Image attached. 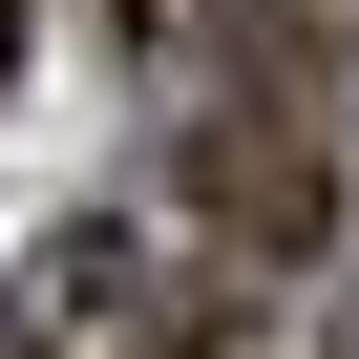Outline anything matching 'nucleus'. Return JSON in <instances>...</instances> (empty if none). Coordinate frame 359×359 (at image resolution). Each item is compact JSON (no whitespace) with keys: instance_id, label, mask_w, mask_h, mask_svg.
Listing matches in <instances>:
<instances>
[{"instance_id":"4","label":"nucleus","mask_w":359,"mask_h":359,"mask_svg":"<svg viewBox=\"0 0 359 359\" xmlns=\"http://www.w3.org/2000/svg\"><path fill=\"white\" fill-rule=\"evenodd\" d=\"M0 85H22V0H0Z\"/></svg>"},{"instance_id":"3","label":"nucleus","mask_w":359,"mask_h":359,"mask_svg":"<svg viewBox=\"0 0 359 359\" xmlns=\"http://www.w3.org/2000/svg\"><path fill=\"white\" fill-rule=\"evenodd\" d=\"M191 22H212V0H106V43H127V64H169Z\"/></svg>"},{"instance_id":"1","label":"nucleus","mask_w":359,"mask_h":359,"mask_svg":"<svg viewBox=\"0 0 359 359\" xmlns=\"http://www.w3.org/2000/svg\"><path fill=\"white\" fill-rule=\"evenodd\" d=\"M191 233H212L233 275H296V254L338 233V148H317V64H296V0L254 22L233 106L191 127Z\"/></svg>"},{"instance_id":"2","label":"nucleus","mask_w":359,"mask_h":359,"mask_svg":"<svg viewBox=\"0 0 359 359\" xmlns=\"http://www.w3.org/2000/svg\"><path fill=\"white\" fill-rule=\"evenodd\" d=\"M148 296H169V275L85 212V233H43V254H22V296H0V359H148Z\"/></svg>"},{"instance_id":"5","label":"nucleus","mask_w":359,"mask_h":359,"mask_svg":"<svg viewBox=\"0 0 359 359\" xmlns=\"http://www.w3.org/2000/svg\"><path fill=\"white\" fill-rule=\"evenodd\" d=\"M338 359H359V317H338Z\"/></svg>"}]
</instances>
